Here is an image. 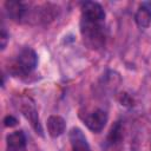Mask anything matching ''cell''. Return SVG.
<instances>
[{"label": "cell", "instance_id": "cell-9", "mask_svg": "<svg viewBox=\"0 0 151 151\" xmlns=\"http://www.w3.org/2000/svg\"><path fill=\"white\" fill-rule=\"evenodd\" d=\"M46 126H47L48 134L51 137H53V138H57V137L61 136L65 132V130H66V122H65V119L63 117L57 116V114H52V116L48 117Z\"/></svg>", "mask_w": 151, "mask_h": 151}, {"label": "cell", "instance_id": "cell-10", "mask_svg": "<svg viewBox=\"0 0 151 151\" xmlns=\"http://www.w3.org/2000/svg\"><path fill=\"white\" fill-rule=\"evenodd\" d=\"M123 138V127L120 122H117L110 130L109 136H107V143L110 145H116L118 144Z\"/></svg>", "mask_w": 151, "mask_h": 151}, {"label": "cell", "instance_id": "cell-4", "mask_svg": "<svg viewBox=\"0 0 151 151\" xmlns=\"http://www.w3.org/2000/svg\"><path fill=\"white\" fill-rule=\"evenodd\" d=\"M19 110L22 113V116L29 122L33 130L37 133L42 134V127H41L40 119H39V116H38V111H37V107H35L33 100L31 98H27V97L21 98L20 103H19Z\"/></svg>", "mask_w": 151, "mask_h": 151}, {"label": "cell", "instance_id": "cell-3", "mask_svg": "<svg viewBox=\"0 0 151 151\" xmlns=\"http://www.w3.org/2000/svg\"><path fill=\"white\" fill-rule=\"evenodd\" d=\"M79 117L83 120V123L85 124V126L94 132V133H99L104 130L107 120H109V114L105 110L103 109H92V110H87L85 109V111H80L79 112Z\"/></svg>", "mask_w": 151, "mask_h": 151}, {"label": "cell", "instance_id": "cell-8", "mask_svg": "<svg viewBox=\"0 0 151 151\" xmlns=\"http://www.w3.org/2000/svg\"><path fill=\"white\" fill-rule=\"evenodd\" d=\"M136 24L139 28H147L151 24V1L142 2L134 15Z\"/></svg>", "mask_w": 151, "mask_h": 151}, {"label": "cell", "instance_id": "cell-7", "mask_svg": "<svg viewBox=\"0 0 151 151\" xmlns=\"http://www.w3.org/2000/svg\"><path fill=\"white\" fill-rule=\"evenodd\" d=\"M27 145L26 136L24 131H14L9 133L6 138V150L7 151H25Z\"/></svg>", "mask_w": 151, "mask_h": 151}, {"label": "cell", "instance_id": "cell-6", "mask_svg": "<svg viewBox=\"0 0 151 151\" xmlns=\"http://www.w3.org/2000/svg\"><path fill=\"white\" fill-rule=\"evenodd\" d=\"M71 151H91L84 132L79 127H72L68 132Z\"/></svg>", "mask_w": 151, "mask_h": 151}, {"label": "cell", "instance_id": "cell-5", "mask_svg": "<svg viewBox=\"0 0 151 151\" xmlns=\"http://www.w3.org/2000/svg\"><path fill=\"white\" fill-rule=\"evenodd\" d=\"M28 5L21 1H6L5 11L9 19L15 22H26V17L28 12Z\"/></svg>", "mask_w": 151, "mask_h": 151}, {"label": "cell", "instance_id": "cell-1", "mask_svg": "<svg viewBox=\"0 0 151 151\" xmlns=\"http://www.w3.org/2000/svg\"><path fill=\"white\" fill-rule=\"evenodd\" d=\"M80 34L84 44L91 50L104 47L106 41L105 11L96 1H85L80 7Z\"/></svg>", "mask_w": 151, "mask_h": 151}, {"label": "cell", "instance_id": "cell-2", "mask_svg": "<svg viewBox=\"0 0 151 151\" xmlns=\"http://www.w3.org/2000/svg\"><path fill=\"white\" fill-rule=\"evenodd\" d=\"M38 65V55L32 47H22L11 60L8 72L14 77H26L31 74Z\"/></svg>", "mask_w": 151, "mask_h": 151}, {"label": "cell", "instance_id": "cell-12", "mask_svg": "<svg viewBox=\"0 0 151 151\" xmlns=\"http://www.w3.org/2000/svg\"><path fill=\"white\" fill-rule=\"evenodd\" d=\"M7 39H8V34H7L6 29H5V27L2 26L1 27V50L5 48L6 42H7Z\"/></svg>", "mask_w": 151, "mask_h": 151}, {"label": "cell", "instance_id": "cell-11", "mask_svg": "<svg viewBox=\"0 0 151 151\" xmlns=\"http://www.w3.org/2000/svg\"><path fill=\"white\" fill-rule=\"evenodd\" d=\"M17 124H18V119L14 116H12V114H8V116H6L4 118V125L6 127H13Z\"/></svg>", "mask_w": 151, "mask_h": 151}]
</instances>
